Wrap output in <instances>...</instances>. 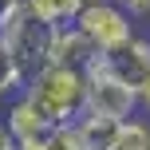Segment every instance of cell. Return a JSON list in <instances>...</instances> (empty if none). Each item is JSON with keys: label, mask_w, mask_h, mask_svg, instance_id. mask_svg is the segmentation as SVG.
<instances>
[{"label": "cell", "mask_w": 150, "mask_h": 150, "mask_svg": "<svg viewBox=\"0 0 150 150\" xmlns=\"http://www.w3.org/2000/svg\"><path fill=\"white\" fill-rule=\"evenodd\" d=\"M24 95L40 107L52 127H75L87 115V75L79 67H59L47 63L44 71H36L24 87Z\"/></svg>", "instance_id": "obj_1"}, {"label": "cell", "mask_w": 150, "mask_h": 150, "mask_svg": "<svg viewBox=\"0 0 150 150\" xmlns=\"http://www.w3.org/2000/svg\"><path fill=\"white\" fill-rule=\"evenodd\" d=\"M52 36H55V28L44 24L32 8H20V12L12 16V24L4 28V47H8V55L20 63V71L28 75V79L52 63Z\"/></svg>", "instance_id": "obj_2"}, {"label": "cell", "mask_w": 150, "mask_h": 150, "mask_svg": "<svg viewBox=\"0 0 150 150\" xmlns=\"http://www.w3.org/2000/svg\"><path fill=\"white\" fill-rule=\"evenodd\" d=\"M83 75H87V111L91 115H103V119H134L138 111V91L127 87V83L119 79L111 67H107V55H95V59L83 67Z\"/></svg>", "instance_id": "obj_3"}, {"label": "cell", "mask_w": 150, "mask_h": 150, "mask_svg": "<svg viewBox=\"0 0 150 150\" xmlns=\"http://www.w3.org/2000/svg\"><path fill=\"white\" fill-rule=\"evenodd\" d=\"M75 28H79L83 36L95 44V52H99V55L119 52V47H127L130 40L138 36L134 24H130V12H127V8H119L115 0L87 4V8L79 12V20H75Z\"/></svg>", "instance_id": "obj_4"}, {"label": "cell", "mask_w": 150, "mask_h": 150, "mask_svg": "<svg viewBox=\"0 0 150 150\" xmlns=\"http://www.w3.org/2000/svg\"><path fill=\"white\" fill-rule=\"evenodd\" d=\"M107 67L119 75L127 87H134L138 95H142V87L150 79V40L146 36H134L127 47H119V52L107 55Z\"/></svg>", "instance_id": "obj_5"}, {"label": "cell", "mask_w": 150, "mask_h": 150, "mask_svg": "<svg viewBox=\"0 0 150 150\" xmlns=\"http://www.w3.org/2000/svg\"><path fill=\"white\" fill-rule=\"evenodd\" d=\"M4 127H8V134L16 138V142H32V138H44V134H52V122L40 115V107L32 103L28 95H16L12 103H8V111H4Z\"/></svg>", "instance_id": "obj_6"}, {"label": "cell", "mask_w": 150, "mask_h": 150, "mask_svg": "<svg viewBox=\"0 0 150 150\" xmlns=\"http://www.w3.org/2000/svg\"><path fill=\"white\" fill-rule=\"evenodd\" d=\"M95 55H99L95 44H91L75 24L55 28V36H52V63H59V67H79V71H83Z\"/></svg>", "instance_id": "obj_7"}, {"label": "cell", "mask_w": 150, "mask_h": 150, "mask_svg": "<svg viewBox=\"0 0 150 150\" xmlns=\"http://www.w3.org/2000/svg\"><path fill=\"white\" fill-rule=\"evenodd\" d=\"M75 130L83 138V150H115L119 138H122V122L119 119H103V115H91V111L75 122Z\"/></svg>", "instance_id": "obj_8"}, {"label": "cell", "mask_w": 150, "mask_h": 150, "mask_svg": "<svg viewBox=\"0 0 150 150\" xmlns=\"http://www.w3.org/2000/svg\"><path fill=\"white\" fill-rule=\"evenodd\" d=\"M28 8L44 24H52V28H67V24L79 20V12L87 8V0H32Z\"/></svg>", "instance_id": "obj_9"}, {"label": "cell", "mask_w": 150, "mask_h": 150, "mask_svg": "<svg viewBox=\"0 0 150 150\" xmlns=\"http://www.w3.org/2000/svg\"><path fill=\"white\" fill-rule=\"evenodd\" d=\"M24 87H28V75H24L20 63L4 52V55H0V99H16V95H24Z\"/></svg>", "instance_id": "obj_10"}, {"label": "cell", "mask_w": 150, "mask_h": 150, "mask_svg": "<svg viewBox=\"0 0 150 150\" xmlns=\"http://www.w3.org/2000/svg\"><path fill=\"white\" fill-rule=\"evenodd\" d=\"M115 150H150V119H127Z\"/></svg>", "instance_id": "obj_11"}, {"label": "cell", "mask_w": 150, "mask_h": 150, "mask_svg": "<svg viewBox=\"0 0 150 150\" xmlns=\"http://www.w3.org/2000/svg\"><path fill=\"white\" fill-rule=\"evenodd\" d=\"M47 150H83V138L75 127H55L47 134Z\"/></svg>", "instance_id": "obj_12"}, {"label": "cell", "mask_w": 150, "mask_h": 150, "mask_svg": "<svg viewBox=\"0 0 150 150\" xmlns=\"http://www.w3.org/2000/svg\"><path fill=\"white\" fill-rule=\"evenodd\" d=\"M119 8H127L130 16H150V0H115Z\"/></svg>", "instance_id": "obj_13"}, {"label": "cell", "mask_w": 150, "mask_h": 150, "mask_svg": "<svg viewBox=\"0 0 150 150\" xmlns=\"http://www.w3.org/2000/svg\"><path fill=\"white\" fill-rule=\"evenodd\" d=\"M0 150H20V146H16V138L8 134V127H4V122H0Z\"/></svg>", "instance_id": "obj_14"}, {"label": "cell", "mask_w": 150, "mask_h": 150, "mask_svg": "<svg viewBox=\"0 0 150 150\" xmlns=\"http://www.w3.org/2000/svg\"><path fill=\"white\" fill-rule=\"evenodd\" d=\"M138 99H142V107L150 111V79H146V87H142V95H138Z\"/></svg>", "instance_id": "obj_15"}, {"label": "cell", "mask_w": 150, "mask_h": 150, "mask_svg": "<svg viewBox=\"0 0 150 150\" xmlns=\"http://www.w3.org/2000/svg\"><path fill=\"white\" fill-rule=\"evenodd\" d=\"M4 52H8V47H4V32H0V55H4Z\"/></svg>", "instance_id": "obj_16"}]
</instances>
